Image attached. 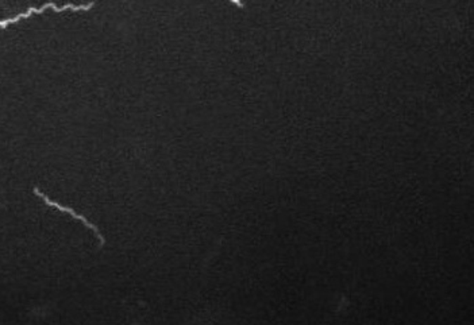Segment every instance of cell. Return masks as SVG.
Listing matches in <instances>:
<instances>
[{
    "label": "cell",
    "instance_id": "7a4b0ae2",
    "mask_svg": "<svg viewBox=\"0 0 474 325\" xmlns=\"http://www.w3.org/2000/svg\"><path fill=\"white\" fill-rule=\"evenodd\" d=\"M33 192H34L35 196H38L39 198H42L48 207L56 208V210H58V211L65 212V213L70 215L72 217H75V219H77L79 222H82V223L84 224L85 227L89 228L91 231H94V234L98 236V239H99V242H101V246H102V247L104 246L105 241H104V238H103L101 231L98 229V227H96L95 224H92L89 220H87V217H84L83 215H80V213L73 211V210H72V208H69V207H64V205H61V204H58V203H56V201H51V198H49L48 196L45 195L44 192H41V191H39L37 186H35L34 189H33Z\"/></svg>",
    "mask_w": 474,
    "mask_h": 325
},
{
    "label": "cell",
    "instance_id": "6da1fadb",
    "mask_svg": "<svg viewBox=\"0 0 474 325\" xmlns=\"http://www.w3.org/2000/svg\"><path fill=\"white\" fill-rule=\"evenodd\" d=\"M95 7V1H89L88 4H80V6H75V4H65L63 7H57L56 3L53 1H49L46 4H44L41 8H35V7H30L27 8L26 13H20L18 14L17 17L8 18V19H3L0 20V29H7L10 25H14V23H18L19 20L22 19H27V18L32 17L33 14H42L45 10L48 8H51L54 13H63L65 10H72V11H89L91 8Z\"/></svg>",
    "mask_w": 474,
    "mask_h": 325
},
{
    "label": "cell",
    "instance_id": "3957f363",
    "mask_svg": "<svg viewBox=\"0 0 474 325\" xmlns=\"http://www.w3.org/2000/svg\"><path fill=\"white\" fill-rule=\"evenodd\" d=\"M236 6H238V7H243V3H241V0H231Z\"/></svg>",
    "mask_w": 474,
    "mask_h": 325
}]
</instances>
